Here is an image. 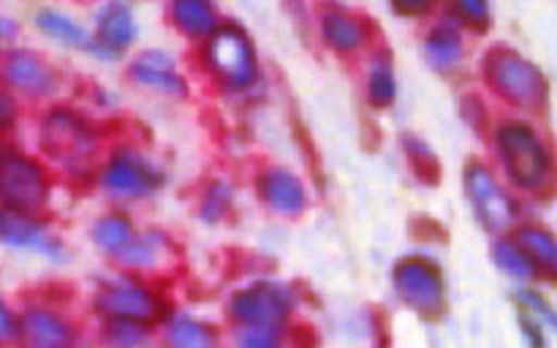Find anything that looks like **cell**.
Returning <instances> with one entry per match:
<instances>
[{
	"label": "cell",
	"instance_id": "6da1fadb",
	"mask_svg": "<svg viewBox=\"0 0 557 348\" xmlns=\"http://www.w3.org/2000/svg\"><path fill=\"white\" fill-rule=\"evenodd\" d=\"M47 196L41 169L27 158L9 152L0 156V199L14 210H30L38 207Z\"/></svg>",
	"mask_w": 557,
	"mask_h": 348
},
{
	"label": "cell",
	"instance_id": "7a4b0ae2",
	"mask_svg": "<svg viewBox=\"0 0 557 348\" xmlns=\"http://www.w3.org/2000/svg\"><path fill=\"white\" fill-rule=\"evenodd\" d=\"M210 60L212 69L228 85L239 87L253 79V52H250L248 38L237 27H223L215 33V38L210 41Z\"/></svg>",
	"mask_w": 557,
	"mask_h": 348
},
{
	"label": "cell",
	"instance_id": "3957f363",
	"mask_svg": "<svg viewBox=\"0 0 557 348\" xmlns=\"http://www.w3.org/2000/svg\"><path fill=\"white\" fill-rule=\"evenodd\" d=\"M500 150H504L506 163H509L511 174H515L520 183L536 185L542 183V177L547 174V156H544L542 145L533 139V134L528 128H506L500 134Z\"/></svg>",
	"mask_w": 557,
	"mask_h": 348
},
{
	"label": "cell",
	"instance_id": "277c9868",
	"mask_svg": "<svg viewBox=\"0 0 557 348\" xmlns=\"http://www.w3.org/2000/svg\"><path fill=\"white\" fill-rule=\"evenodd\" d=\"M397 291L411 308L417 310H435L444 299V286L441 277L424 264H403L395 275Z\"/></svg>",
	"mask_w": 557,
	"mask_h": 348
},
{
	"label": "cell",
	"instance_id": "5b68a950",
	"mask_svg": "<svg viewBox=\"0 0 557 348\" xmlns=\"http://www.w3.org/2000/svg\"><path fill=\"white\" fill-rule=\"evenodd\" d=\"M158 185V172L139 156H120L107 172V188L120 199H136Z\"/></svg>",
	"mask_w": 557,
	"mask_h": 348
},
{
	"label": "cell",
	"instance_id": "8992f818",
	"mask_svg": "<svg viewBox=\"0 0 557 348\" xmlns=\"http://www.w3.org/2000/svg\"><path fill=\"white\" fill-rule=\"evenodd\" d=\"M286 299L281 297L277 288H256V291L243 294V297L234 302V313L237 319H243L248 326H272L275 321H281V315L286 313Z\"/></svg>",
	"mask_w": 557,
	"mask_h": 348
},
{
	"label": "cell",
	"instance_id": "52a82bcc",
	"mask_svg": "<svg viewBox=\"0 0 557 348\" xmlns=\"http://www.w3.org/2000/svg\"><path fill=\"white\" fill-rule=\"evenodd\" d=\"M471 194H473V204H476V210L482 212L484 221H487L490 226L500 228L511 221L509 199H506L504 190L498 188V183H495L484 169H473Z\"/></svg>",
	"mask_w": 557,
	"mask_h": 348
},
{
	"label": "cell",
	"instance_id": "ba28073f",
	"mask_svg": "<svg viewBox=\"0 0 557 348\" xmlns=\"http://www.w3.org/2000/svg\"><path fill=\"white\" fill-rule=\"evenodd\" d=\"M0 239L14 248H36L47 253V248L52 245V239H47L44 228L38 226L33 217L22 215L14 207H5L0 210Z\"/></svg>",
	"mask_w": 557,
	"mask_h": 348
},
{
	"label": "cell",
	"instance_id": "9c48e42d",
	"mask_svg": "<svg viewBox=\"0 0 557 348\" xmlns=\"http://www.w3.org/2000/svg\"><path fill=\"white\" fill-rule=\"evenodd\" d=\"M98 302L117 319H150L156 313V299L134 286H112Z\"/></svg>",
	"mask_w": 557,
	"mask_h": 348
},
{
	"label": "cell",
	"instance_id": "30bf717a",
	"mask_svg": "<svg viewBox=\"0 0 557 348\" xmlns=\"http://www.w3.org/2000/svg\"><path fill=\"white\" fill-rule=\"evenodd\" d=\"M5 76H9L11 85L20 87V90H25V92H41V90H47V85H49L47 65H44L41 60L30 52L11 54Z\"/></svg>",
	"mask_w": 557,
	"mask_h": 348
},
{
	"label": "cell",
	"instance_id": "8fae6325",
	"mask_svg": "<svg viewBox=\"0 0 557 348\" xmlns=\"http://www.w3.org/2000/svg\"><path fill=\"white\" fill-rule=\"evenodd\" d=\"M22 332L30 337V343L38 346H63L71 340V330L58 319V315L47 313V310H33L22 324Z\"/></svg>",
	"mask_w": 557,
	"mask_h": 348
},
{
	"label": "cell",
	"instance_id": "7c38bea8",
	"mask_svg": "<svg viewBox=\"0 0 557 348\" xmlns=\"http://www.w3.org/2000/svg\"><path fill=\"white\" fill-rule=\"evenodd\" d=\"M98 33L103 38V47L114 49V47H125V44L134 38L136 27H134V16L125 5L112 3L103 9V14L98 16Z\"/></svg>",
	"mask_w": 557,
	"mask_h": 348
},
{
	"label": "cell",
	"instance_id": "4fadbf2b",
	"mask_svg": "<svg viewBox=\"0 0 557 348\" xmlns=\"http://www.w3.org/2000/svg\"><path fill=\"white\" fill-rule=\"evenodd\" d=\"M136 76H139L141 82H147V85L161 87V90H166V87H183L180 76L174 74L172 58L163 52L141 54V58L136 60Z\"/></svg>",
	"mask_w": 557,
	"mask_h": 348
},
{
	"label": "cell",
	"instance_id": "5bb4252c",
	"mask_svg": "<svg viewBox=\"0 0 557 348\" xmlns=\"http://www.w3.org/2000/svg\"><path fill=\"white\" fill-rule=\"evenodd\" d=\"M267 199L277 210H299L302 204V188H299L297 179L286 172H272L267 177Z\"/></svg>",
	"mask_w": 557,
	"mask_h": 348
},
{
	"label": "cell",
	"instance_id": "9a60e30c",
	"mask_svg": "<svg viewBox=\"0 0 557 348\" xmlns=\"http://www.w3.org/2000/svg\"><path fill=\"white\" fill-rule=\"evenodd\" d=\"M174 16H177L180 27L188 33H207L215 25V14L205 0H177Z\"/></svg>",
	"mask_w": 557,
	"mask_h": 348
},
{
	"label": "cell",
	"instance_id": "2e32d148",
	"mask_svg": "<svg viewBox=\"0 0 557 348\" xmlns=\"http://www.w3.org/2000/svg\"><path fill=\"white\" fill-rule=\"evenodd\" d=\"M38 25L44 27V30L49 33V36L60 38V41L71 44V47H87V33L82 30L76 22H71L69 16L63 14H54V11H44L41 16H38Z\"/></svg>",
	"mask_w": 557,
	"mask_h": 348
},
{
	"label": "cell",
	"instance_id": "e0dca14e",
	"mask_svg": "<svg viewBox=\"0 0 557 348\" xmlns=\"http://www.w3.org/2000/svg\"><path fill=\"white\" fill-rule=\"evenodd\" d=\"M169 340L174 346H207V343H212V335L205 326L194 324V321L177 319L172 324V330H169Z\"/></svg>",
	"mask_w": 557,
	"mask_h": 348
},
{
	"label": "cell",
	"instance_id": "ac0fdd59",
	"mask_svg": "<svg viewBox=\"0 0 557 348\" xmlns=\"http://www.w3.org/2000/svg\"><path fill=\"white\" fill-rule=\"evenodd\" d=\"M326 38H330L335 47H343V49H354L359 44V38H362V30H359V25L354 20H326Z\"/></svg>",
	"mask_w": 557,
	"mask_h": 348
},
{
	"label": "cell",
	"instance_id": "d6986e66",
	"mask_svg": "<svg viewBox=\"0 0 557 348\" xmlns=\"http://www.w3.org/2000/svg\"><path fill=\"white\" fill-rule=\"evenodd\" d=\"M98 243L103 248H123L131 239V228L125 221H117V217H109V221L98 223Z\"/></svg>",
	"mask_w": 557,
	"mask_h": 348
},
{
	"label": "cell",
	"instance_id": "ffe728a7",
	"mask_svg": "<svg viewBox=\"0 0 557 348\" xmlns=\"http://www.w3.org/2000/svg\"><path fill=\"white\" fill-rule=\"evenodd\" d=\"M428 49H430V58H433L435 63L449 65L460 58V38L449 36V33H444V36H433L430 38Z\"/></svg>",
	"mask_w": 557,
	"mask_h": 348
},
{
	"label": "cell",
	"instance_id": "44dd1931",
	"mask_svg": "<svg viewBox=\"0 0 557 348\" xmlns=\"http://www.w3.org/2000/svg\"><path fill=\"white\" fill-rule=\"evenodd\" d=\"M525 245L531 248V259H536L539 264H555V245L549 239V234H539V232H525L522 234Z\"/></svg>",
	"mask_w": 557,
	"mask_h": 348
},
{
	"label": "cell",
	"instance_id": "7402d4cb",
	"mask_svg": "<svg viewBox=\"0 0 557 348\" xmlns=\"http://www.w3.org/2000/svg\"><path fill=\"white\" fill-rule=\"evenodd\" d=\"M370 96L375 98L379 103H389L395 98V79H392V71L386 69H375L373 76H370Z\"/></svg>",
	"mask_w": 557,
	"mask_h": 348
},
{
	"label": "cell",
	"instance_id": "603a6c76",
	"mask_svg": "<svg viewBox=\"0 0 557 348\" xmlns=\"http://www.w3.org/2000/svg\"><path fill=\"white\" fill-rule=\"evenodd\" d=\"M20 332H22V326H20V321H16V315L11 313L3 302H0V343L14 340Z\"/></svg>",
	"mask_w": 557,
	"mask_h": 348
},
{
	"label": "cell",
	"instance_id": "cb8c5ba5",
	"mask_svg": "<svg viewBox=\"0 0 557 348\" xmlns=\"http://www.w3.org/2000/svg\"><path fill=\"white\" fill-rule=\"evenodd\" d=\"M457 3L466 11L468 20H473L476 25H484V22H487V0H457Z\"/></svg>",
	"mask_w": 557,
	"mask_h": 348
},
{
	"label": "cell",
	"instance_id": "d4e9b609",
	"mask_svg": "<svg viewBox=\"0 0 557 348\" xmlns=\"http://www.w3.org/2000/svg\"><path fill=\"white\" fill-rule=\"evenodd\" d=\"M14 114H16L14 101H11V98L0 90V128H5V125L14 123Z\"/></svg>",
	"mask_w": 557,
	"mask_h": 348
},
{
	"label": "cell",
	"instance_id": "484cf974",
	"mask_svg": "<svg viewBox=\"0 0 557 348\" xmlns=\"http://www.w3.org/2000/svg\"><path fill=\"white\" fill-rule=\"evenodd\" d=\"M397 3H400L406 11H422L428 9L430 0H397Z\"/></svg>",
	"mask_w": 557,
	"mask_h": 348
},
{
	"label": "cell",
	"instance_id": "4316f807",
	"mask_svg": "<svg viewBox=\"0 0 557 348\" xmlns=\"http://www.w3.org/2000/svg\"><path fill=\"white\" fill-rule=\"evenodd\" d=\"M16 33V25L11 20H3V16H0V38H9V36H14Z\"/></svg>",
	"mask_w": 557,
	"mask_h": 348
}]
</instances>
